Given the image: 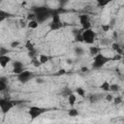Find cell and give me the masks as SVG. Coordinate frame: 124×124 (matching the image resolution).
Listing matches in <instances>:
<instances>
[{
    "label": "cell",
    "mask_w": 124,
    "mask_h": 124,
    "mask_svg": "<svg viewBox=\"0 0 124 124\" xmlns=\"http://www.w3.org/2000/svg\"><path fill=\"white\" fill-rule=\"evenodd\" d=\"M106 100L108 101V102H111V101H113V97H112L110 94H108V95L106 96Z\"/></svg>",
    "instance_id": "836d02e7"
},
{
    "label": "cell",
    "mask_w": 124,
    "mask_h": 124,
    "mask_svg": "<svg viewBox=\"0 0 124 124\" xmlns=\"http://www.w3.org/2000/svg\"><path fill=\"white\" fill-rule=\"evenodd\" d=\"M28 56H29L31 59L36 58V56H37V50H36V49H33V50H31V51H28Z\"/></svg>",
    "instance_id": "603a6c76"
},
{
    "label": "cell",
    "mask_w": 124,
    "mask_h": 124,
    "mask_svg": "<svg viewBox=\"0 0 124 124\" xmlns=\"http://www.w3.org/2000/svg\"><path fill=\"white\" fill-rule=\"evenodd\" d=\"M65 72H66V71H65L64 69H61V70H59V71H58L57 75H59V76H60V75H63V74H65Z\"/></svg>",
    "instance_id": "d590c367"
},
{
    "label": "cell",
    "mask_w": 124,
    "mask_h": 124,
    "mask_svg": "<svg viewBox=\"0 0 124 124\" xmlns=\"http://www.w3.org/2000/svg\"><path fill=\"white\" fill-rule=\"evenodd\" d=\"M74 50H75L76 55H78V56H81V55L84 53V49H83L81 46H76Z\"/></svg>",
    "instance_id": "9a60e30c"
},
{
    "label": "cell",
    "mask_w": 124,
    "mask_h": 124,
    "mask_svg": "<svg viewBox=\"0 0 124 124\" xmlns=\"http://www.w3.org/2000/svg\"><path fill=\"white\" fill-rule=\"evenodd\" d=\"M14 104L11 102V101H8V100H4L2 99L0 101V108L2 109V112H8L12 108H13Z\"/></svg>",
    "instance_id": "8992f818"
},
{
    "label": "cell",
    "mask_w": 124,
    "mask_h": 124,
    "mask_svg": "<svg viewBox=\"0 0 124 124\" xmlns=\"http://www.w3.org/2000/svg\"><path fill=\"white\" fill-rule=\"evenodd\" d=\"M25 46H26V48L28 49V51H31V50L35 49V48H34V46H33V44H32L30 41H27V42H26V44H25Z\"/></svg>",
    "instance_id": "44dd1931"
},
{
    "label": "cell",
    "mask_w": 124,
    "mask_h": 124,
    "mask_svg": "<svg viewBox=\"0 0 124 124\" xmlns=\"http://www.w3.org/2000/svg\"><path fill=\"white\" fill-rule=\"evenodd\" d=\"M111 47H112V49H113V50H116V51H118V50L121 48L120 45H119V44H117V43H113V44L111 45Z\"/></svg>",
    "instance_id": "484cf974"
},
{
    "label": "cell",
    "mask_w": 124,
    "mask_h": 124,
    "mask_svg": "<svg viewBox=\"0 0 124 124\" xmlns=\"http://www.w3.org/2000/svg\"><path fill=\"white\" fill-rule=\"evenodd\" d=\"M99 51H100V48L97 46H90L89 47V53L93 56H96L97 54H99Z\"/></svg>",
    "instance_id": "4fadbf2b"
},
{
    "label": "cell",
    "mask_w": 124,
    "mask_h": 124,
    "mask_svg": "<svg viewBox=\"0 0 124 124\" xmlns=\"http://www.w3.org/2000/svg\"><path fill=\"white\" fill-rule=\"evenodd\" d=\"M39 60H40V62L42 64H45V63H46L48 61V57L46 55H45V54H41L39 56Z\"/></svg>",
    "instance_id": "e0dca14e"
},
{
    "label": "cell",
    "mask_w": 124,
    "mask_h": 124,
    "mask_svg": "<svg viewBox=\"0 0 124 124\" xmlns=\"http://www.w3.org/2000/svg\"><path fill=\"white\" fill-rule=\"evenodd\" d=\"M100 98H102L101 95H99V94H92L89 97V102L90 103H96V102H98L100 100Z\"/></svg>",
    "instance_id": "7c38bea8"
},
{
    "label": "cell",
    "mask_w": 124,
    "mask_h": 124,
    "mask_svg": "<svg viewBox=\"0 0 124 124\" xmlns=\"http://www.w3.org/2000/svg\"><path fill=\"white\" fill-rule=\"evenodd\" d=\"M46 111L45 108H39V107H31L29 108V114L31 116V118H36L38 116H40L42 113H44Z\"/></svg>",
    "instance_id": "5b68a950"
},
{
    "label": "cell",
    "mask_w": 124,
    "mask_h": 124,
    "mask_svg": "<svg viewBox=\"0 0 124 124\" xmlns=\"http://www.w3.org/2000/svg\"><path fill=\"white\" fill-rule=\"evenodd\" d=\"M13 67H14V69H16V68H23V64H22L20 61H15V62H13Z\"/></svg>",
    "instance_id": "7402d4cb"
},
{
    "label": "cell",
    "mask_w": 124,
    "mask_h": 124,
    "mask_svg": "<svg viewBox=\"0 0 124 124\" xmlns=\"http://www.w3.org/2000/svg\"><path fill=\"white\" fill-rule=\"evenodd\" d=\"M27 26H28L29 28H31V29H36V28L39 26V22H38V20H37V19L30 20V21H28Z\"/></svg>",
    "instance_id": "30bf717a"
},
{
    "label": "cell",
    "mask_w": 124,
    "mask_h": 124,
    "mask_svg": "<svg viewBox=\"0 0 124 124\" xmlns=\"http://www.w3.org/2000/svg\"><path fill=\"white\" fill-rule=\"evenodd\" d=\"M76 92H77L78 95L80 96V97H84V96H85V90H84L83 88H81V87H78V88L76 89Z\"/></svg>",
    "instance_id": "ac0fdd59"
},
{
    "label": "cell",
    "mask_w": 124,
    "mask_h": 124,
    "mask_svg": "<svg viewBox=\"0 0 124 124\" xmlns=\"http://www.w3.org/2000/svg\"><path fill=\"white\" fill-rule=\"evenodd\" d=\"M108 2V1H106V2H98V6H105V5H107Z\"/></svg>",
    "instance_id": "e575fe53"
},
{
    "label": "cell",
    "mask_w": 124,
    "mask_h": 124,
    "mask_svg": "<svg viewBox=\"0 0 124 124\" xmlns=\"http://www.w3.org/2000/svg\"><path fill=\"white\" fill-rule=\"evenodd\" d=\"M18 46H19V42H18V41H14V42H12V43H11V46H12L13 48L17 47Z\"/></svg>",
    "instance_id": "f546056e"
},
{
    "label": "cell",
    "mask_w": 124,
    "mask_h": 124,
    "mask_svg": "<svg viewBox=\"0 0 124 124\" xmlns=\"http://www.w3.org/2000/svg\"><path fill=\"white\" fill-rule=\"evenodd\" d=\"M32 73L30 71H27V70H24L20 75H18V79L21 81V82H27L29 79H31L32 78Z\"/></svg>",
    "instance_id": "ba28073f"
},
{
    "label": "cell",
    "mask_w": 124,
    "mask_h": 124,
    "mask_svg": "<svg viewBox=\"0 0 124 124\" xmlns=\"http://www.w3.org/2000/svg\"><path fill=\"white\" fill-rule=\"evenodd\" d=\"M100 88L103 90V91H105V92H108V91H110V84L108 82V81H104L102 84H101V86H100Z\"/></svg>",
    "instance_id": "8fae6325"
},
{
    "label": "cell",
    "mask_w": 124,
    "mask_h": 124,
    "mask_svg": "<svg viewBox=\"0 0 124 124\" xmlns=\"http://www.w3.org/2000/svg\"><path fill=\"white\" fill-rule=\"evenodd\" d=\"M62 93H63V95H64V96L69 97L71 94H73V91H72L71 89H69V88H65V89L62 91Z\"/></svg>",
    "instance_id": "cb8c5ba5"
},
{
    "label": "cell",
    "mask_w": 124,
    "mask_h": 124,
    "mask_svg": "<svg viewBox=\"0 0 124 124\" xmlns=\"http://www.w3.org/2000/svg\"><path fill=\"white\" fill-rule=\"evenodd\" d=\"M34 14L36 15V19L38 20V22H43L46 19H47L50 16H52L53 11L49 10L48 8L40 7L34 9Z\"/></svg>",
    "instance_id": "6da1fadb"
},
{
    "label": "cell",
    "mask_w": 124,
    "mask_h": 124,
    "mask_svg": "<svg viewBox=\"0 0 124 124\" xmlns=\"http://www.w3.org/2000/svg\"><path fill=\"white\" fill-rule=\"evenodd\" d=\"M122 103V98L121 97H115L113 98V104L114 105H119Z\"/></svg>",
    "instance_id": "4316f807"
},
{
    "label": "cell",
    "mask_w": 124,
    "mask_h": 124,
    "mask_svg": "<svg viewBox=\"0 0 124 124\" xmlns=\"http://www.w3.org/2000/svg\"><path fill=\"white\" fill-rule=\"evenodd\" d=\"M67 63L68 64H72L73 63V59H67Z\"/></svg>",
    "instance_id": "74e56055"
},
{
    "label": "cell",
    "mask_w": 124,
    "mask_h": 124,
    "mask_svg": "<svg viewBox=\"0 0 124 124\" xmlns=\"http://www.w3.org/2000/svg\"><path fill=\"white\" fill-rule=\"evenodd\" d=\"M76 101H77V97L75 94H71L69 97H68V103L71 105V106H74L76 104Z\"/></svg>",
    "instance_id": "5bb4252c"
},
{
    "label": "cell",
    "mask_w": 124,
    "mask_h": 124,
    "mask_svg": "<svg viewBox=\"0 0 124 124\" xmlns=\"http://www.w3.org/2000/svg\"><path fill=\"white\" fill-rule=\"evenodd\" d=\"M68 114L71 117H76V116L78 115V110L77 108H70L69 111H68Z\"/></svg>",
    "instance_id": "2e32d148"
},
{
    "label": "cell",
    "mask_w": 124,
    "mask_h": 124,
    "mask_svg": "<svg viewBox=\"0 0 124 124\" xmlns=\"http://www.w3.org/2000/svg\"><path fill=\"white\" fill-rule=\"evenodd\" d=\"M79 22H80V24H81V26H82L83 29H85V30L90 29L91 24H90L89 17H88L87 15H81V16H79Z\"/></svg>",
    "instance_id": "52a82bcc"
},
{
    "label": "cell",
    "mask_w": 124,
    "mask_h": 124,
    "mask_svg": "<svg viewBox=\"0 0 124 124\" xmlns=\"http://www.w3.org/2000/svg\"><path fill=\"white\" fill-rule=\"evenodd\" d=\"M117 36H118V35H117V33L114 31V32H113V37H114V38H117Z\"/></svg>",
    "instance_id": "f35d334b"
},
{
    "label": "cell",
    "mask_w": 124,
    "mask_h": 124,
    "mask_svg": "<svg viewBox=\"0 0 124 124\" xmlns=\"http://www.w3.org/2000/svg\"><path fill=\"white\" fill-rule=\"evenodd\" d=\"M32 64L35 66V67H39V66H41V62H40V60H39V58H34V59H32Z\"/></svg>",
    "instance_id": "d4e9b609"
},
{
    "label": "cell",
    "mask_w": 124,
    "mask_h": 124,
    "mask_svg": "<svg viewBox=\"0 0 124 124\" xmlns=\"http://www.w3.org/2000/svg\"><path fill=\"white\" fill-rule=\"evenodd\" d=\"M6 88H7V83H6V81H5L4 78H1V79H0V91H4Z\"/></svg>",
    "instance_id": "d6986e66"
},
{
    "label": "cell",
    "mask_w": 124,
    "mask_h": 124,
    "mask_svg": "<svg viewBox=\"0 0 124 124\" xmlns=\"http://www.w3.org/2000/svg\"><path fill=\"white\" fill-rule=\"evenodd\" d=\"M36 82L39 83V84H42V83L45 82V79L42 78H36Z\"/></svg>",
    "instance_id": "1f68e13d"
},
{
    "label": "cell",
    "mask_w": 124,
    "mask_h": 124,
    "mask_svg": "<svg viewBox=\"0 0 124 124\" xmlns=\"http://www.w3.org/2000/svg\"><path fill=\"white\" fill-rule=\"evenodd\" d=\"M88 71V68L87 67H81V72L82 73H85V72H87Z\"/></svg>",
    "instance_id": "8d00e7d4"
},
{
    "label": "cell",
    "mask_w": 124,
    "mask_h": 124,
    "mask_svg": "<svg viewBox=\"0 0 124 124\" xmlns=\"http://www.w3.org/2000/svg\"><path fill=\"white\" fill-rule=\"evenodd\" d=\"M102 29H103V31H108L109 29H110V25L109 24H103L102 25Z\"/></svg>",
    "instance_id": "f1b7e54d"
},
{
    "label": "cell",
    "mask_w": 124,
    "mask_h": 124,
    "mask_svg": "<svg viewBox=\"0 0 124 124\" xmlns=\"http://www.w3.org/2000/svg\"><path fill=\"white\" fill-rule=\"evenodd\" d=\"M120 89V86L116 83H113V84H110V91L112 92H118Z\"/></svg>",
    "instance_id": "ffe728a7"
},
{
    "label": "cell",
    "mask_w": 124,
    "mask_h": 124,
    "mask_svg": "<svg viewBox=\"0 0 124 124\" xmlns=\"http://www.w3.org/2000/svg\"><path fill=\"white\" fill-rule=\"evenodd\" d=\"M81 36H82L83 42H85L86 44H93V42H94V40H95L96 34H95V32L92 31L91 29H87V30H85V31L82 32Z\"/></svg>",
    "instance_id": "3957f363"
},
{
    "label": "cell",
    "mask_w": 124,
    "mask_h": 124,
    "mask_svg": "<svg viewBox=\"0 0 124 124\" xmlns=\"http://www.w3.org/2000/svg\"><path fill=\"white\" fill-rule=\"evenodd\" d=\"M109 60H111V58H108V57H106L105 55L103 54H97L96 56H94L93 58V63H92V67L94 69H99V68H102L105 64H107Z\"/></svg>",
    "instance_id": "7a4b0ae2"
},
{
    "label": "cell",
    "mask_w": 124,
    "mask_h": 124,
    "mask_svg": "<svg viewBox=\"0 0 124 124\" xmlns=\"http://www.w3.org/2000/svg\"><path fill=\"white\" fill-rule=\"evenodd\" d=\"M122 59V55H120V54H115L112 58H111V60H113V61H116V60H121Z\"/></svg>",
    "instance_id": "4dcf8cb0"
},
{
    "label": "cell",
    "mask_w": 124,
    "mask_h": 124,
    "mask_svg": "<svg viewBox=\"0 0 124 124\" xmlns=\"http://www.w3.org/2000/svg\"><path fill=\"white\" fill-rule=\"evenodd\" d=\"M11 61V57L8 56V55H2L0 56V65L1 67H6L8 65V63Z\"/></svg>",
    "instance_id": "9c48e42d"
},
{
    "label": "cell",
    "mask_w": 124,
    "mask_h": 124,
    "mask_svg": "<svg viewBox=\"0 0 124 124\" xmlns=\"http://www.w3.org/2000/svg\"><path fill=\"white\" fill-rule=\"evenodd\" d=\"M121 60H122V62H123V64H124V56H122V59H121Z\"/></svg>",
    "instance_id": "60d3db41"
},
{
    "label": "cell",
    "mask_w": 124,
    "mask_h": 124,
    "mask_svg": "<svg viewBox=\"0 0 124 124\" xmlns=\"http://www.w3.org/2000/svg\"><path fill=\"white\" fill-rule=\"evenodd\" d=\"M121 48H122V50L124 51V45H122V46H121Z\"/></svg>",
    "instance_id": "ab89813d"
},
{
    "label": "cell",
    "mask_w": 124,
    "mask_h": 124,
    "mask_svg": "<svg viewBox=\"0 0 124 124\" xmlns=\"http://www.w3.org/2000/svg\"><path fill=\"white\" fill-rule=\"evenodd\" d=\"M6 13L5 12H3V11H0V20H3L5 17H6Z\"/></svg>",
    "instance_id": "d6a6232c"
},
{
    "label": "cell",
    "mask_w": 124,
    "mask_h": 124,
    "mask_svg": "<svg viewBox=\"0 0 124 124\" xmlns=\"http://www.w3.org/2000/svg\"><path fill=\"white\" fill-rule=\"evenodd\" d=\"M7 53H8V49L5 48L4 46H1V47H0V56H2V55H6Z\"/></svg>",
    "instance_id": "83f0119b"
},
{
    "label": "cell",
    "mask_w": 124,
    "mask_h": 124,
    "mask_svg": "<svg viewBox=\"0 0 124 124\" xmlns=\"http://www.w3.org/2000/svg\"><path fill=\"white\" fill-rule=\"evenodd\" d=\"M61 27H62V23H61L60 16L56 12H53V14H52V21L50 22V29L51 30H57V29H59Z\"/></svg>",
    "instance_id": "277c9868"
}]
</instances>
